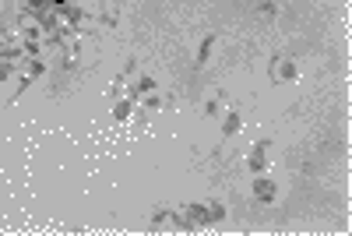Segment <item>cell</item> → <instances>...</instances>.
Instances as JSON below:
<instances>
[{"label":"cell","mask_w":352,"mask_h":236,"mask_svg":"<svg viewBox=\"0 0 352 236\" xmlns=\"http://www.w3.org/2000/svg\"><path fill=\"white\" fill-rule=\"evenodd\" d=\"M254 187H257V194H261V198H264V201H271V198H275V187H271V183H268V180H257V183H254Z\"/></svg>","instance_id":"2"},{"label":"cell","mask_w":352,"mask_h":236,"mask_svg":"<svg viewBox=\"0 0 352 236\" xmlns=\"http://www.w3.org/2000/svg\"><path fill=\"white\" fill-rule=\"evenodd\" d=\"M271 78H292V64H275L271 67Z\"/></svg>","instance_id":"4"},{"label":"cell","mask_w":352,"mask_h":236,"mask_svg":"<svg viewBox=\"0 0 352 236\" xmlns=\"http://www.w3.org/2000/svg\"><path fill=\"white\" fill-rule=\"evenodd\" d=\"M130 109H134V99H123V102H116V116H120V120H127V116H130Z\"/></svg>","instance_id":"3"},{"label":"cell","mask_w":352,"mask_h":236,"mask_svg":"<svg viewBox=\"0 0 352 236\" xmlns=\"http://www.w3.org/2000/svg\"><path fill=\"white\" fill-rule=\"evenodd\" d=\"M240 124H243V120H240V113H229V120L222 124V130H226V134H236Z\"/></svg>","instance_id":"1"}]
</instances>
